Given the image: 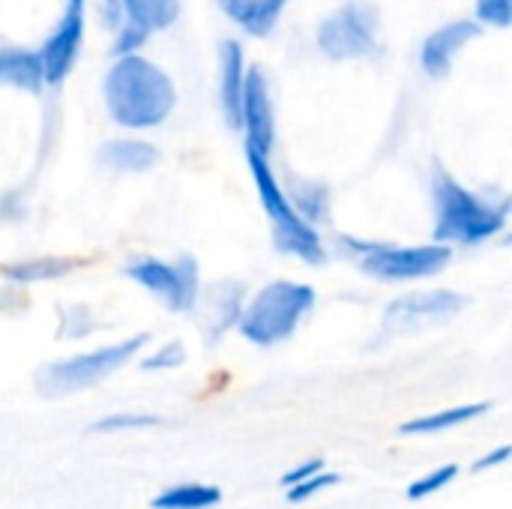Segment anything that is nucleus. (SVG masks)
I'll return each instance as SVG.
<instances>
[{
	"instance_id": "dca6fc26",
	"label": "nucleus",
	"mask_w": 512,
	"mask_h": 509,
	"mask_svg": "<svg viewBox=\"0 0 512 509\" xmlns=\"http://www.w3.org/2000/svg\"><path fill=\"white\" fill-rule=\"evenodd\" d=\"M99 162L114 168V171H129V174H141L147 168H153L159 162V150L141 138H114L108 144H102L99 150Z\"/></svg>"
},
{
	"instance_id": "1a4fd4ad",
	"label": "nucleus",
	"mask_w": 512,
	"mask_h": 509,
	"mask_svg": "<svg viewBox=\"0 0 512 509\" xmlns=\"http://www.w3.org/2000/svg\"><path fill=\"white\" fill-rule=\"evenodd\" d=\"M459 309H465V297L456 291H423V294H405L393 300L384 312V333L390 336H408L423 327L441 324L453 318Z\"/></svg>"
},
{
	"instance_id": "7ed1b4c3",
	"label": "nucleus",
	"mask_w": 512,
	"mask_h": 509,
	"mask_svg": "<svg viewBox=\"0 0 512 509\" xmlns=\"http://www.w3.org/2000/svg\"><path fill=\"white\" fill-rule=\"evenodd\" d=\"M312 306H315L312 285L276 279V282L264 285L249 300V306H243L237 330L246 342H252L258 348H273L297 333V327L312 312Z\"/></svg>"
},
{
	"instance_id": "4468645a",
	"label": "nucleus",
	"mask_w": 512,
	"mask_h": 509,
	"mask_svg": "<svg viewBox=\"0 0 512 509\" xmlns=\"http://www.w3.org/2000/svg\"><path fill=\"white\" fill-rule=\"evenodd\" d=\"M246 54L243 45L234 39H225L219 48V99H222V114L228 120V126L237 129V117H240V93H243V81H246Z\"/></svg>"
},
{
	"instance_id": "5701e85b",
	"label": "nucleus",
	"mask_w": 512,
	"mask_h": 509,
	"mask_svg": "<svg viewBox=\"0 0 512 509\" xmlns=\"http://www.w3.org/2000/svg\"><path fill=\"white\" fill-rule=\"evenodd\" d=\"M159 426V417L153 414H135V411H117L90 426V432H126V429H153Z\"/></svg>"
},
{
	"instance_id": "bb28decb",
	"label": "nucleus",
	"mask_w": 512,
	"mask_h": 509,
	"mask_svg": "<svg viewBox=\"0 0 512 509\" xmlns=\"http://www.w3.org/2000/svg\"><path fill=\"white\" fill-rule=\"evenodd\" d=\"M512 18V0H477V24L489 27H507Z\"/></svg>"
},
{
	"instance_id": "20e7f679",
	"label": "nucleus",
	"mask_w": 512,
	"mask_h": 509,
	"mask_svg": "<svg viewBox=\"0 0 512 509\" xmlns=\"http://www.w3.org/2000/svg\"><path fill=\"white\" fill-rule=\"evenodd\" d=\"M246 159H249V171H252V180H255V189H258V198L270 216V225H273V240L282 252L306 261V264H324L327 252L321 246V237L315 231V225H309L291 204L288 192L279 186L273 168H270V159L246 150Z\"/></svg>"
},
{
	"instance_id": "a878e982",
	"label": "nucleus",
	"mask_w": 512,
	"mask_h": 509,
	"mask_svg": "<svg viewBox=\"0 0 512 509\" xmlns=\"http://www.w3.org/2000/svg\"><path fill=\"white\" fill-rule=\"evenodd\" d=\"M183 360H186V348L180 342H168L153 357L141 360V369L144 372H165V369H177Z\"/></svg>"
},
{
	"instance_id": "9b49d317",
	"label": "nucleus",
	"mask_w": 512,
	"mask_h": 509,
	"mask_svg": "<svg viewBox=\"0 0 512 509\" xmlns=\"http://www.w3.org/2000/svg\"><path fill=\"white\" fill-rule=\"evenodd\" d=\"M81 42H84V0H66V12H63L60 24L51 30L45 45L36 51L39 63H42L45 84L57 87L72 72Z\"/></svg>"
},
{
	"instance_id": "f257e3e1",
	"label": "nucleus",
	"mask_w": 512,
	"mask_h": 509,
	"mask_svg": "<svg viewBox=\"0 0 512 509\" xmlns=\"http://www.w3.org/2000/svg\"><path fill=\"white\" fill-rule=\"evenodd\" d=\"M102 90L111 120L123 129H153L165 123L177 105V90L165 69L141 54L117 57Z\"/></svg>"
},
{
	"instance_id": "f3484780",
	"label": "nucleus",
	"mask_w": 512,
	"mask_h": 509,
	"mask_svg": "<svg viewBox=\"0 0 512 509\" xmlns=\"http://www.w3.org/2000/svg\"><path fill=\"white\" fill-rule=\"evenodd\" d=\"M120 24H132L147 36L165 30L180 15V0H120Z\"/></svg>"
},
{
	"instance_id": "423d86ee",
	"label": "nucleus",
	"mask_w": 512,
	"mask_h": 509,
	"mask_svg": "<svg viewBox=\"0 0 512 509\" xmlns=\"http://www.w3.org/2000/svg\"><path fill=\"white\" fill-rule=\"evenodd\" d=\"M345 243L360 252L363 273L384 279V282H414V279L435 276L453 258V249L441 243H426V246L360 243V240H345Z\"/></svg>"
},
{
	"instance_id": "f03ea898",
	"label": "nucleus",
	"mask_w": 512,
	"mask_h": 509,
	"mask_svg": "<svg viewBox=\"0 0 512 509\" xmlns=\"http://www.w3.org/2000/svg\"><path fill=\"white\" fill-rule=\"evenodd\" d=\"M432 204H435V243L450 246H477L483 240H492L495 234L504 231L507 225V201L504 204H489L471 189H465L453 174L444 168H435L432 174Z\"/></svg>"
},
{
	"instance_id": "f8f14e48",
	"label": "nucleus",
	"mask_w": 512,
	"mask_h": 509,
	"mask_svg": "<svg viewBox=\"0 0 512 509\" xmlns=\"http://www.w3.org/2000/svg\"><path fill=\"white\" fill-rule=\"evenodd\" d=\"M480 24L474 18H459V21H450L438 30H432L420 48V66L429 78L441 81L450 75L459 51H465L477 36H480Z\"/></svg>"
},
{
	"instance_id": "9d476101",
	"label": "nucleus",
	"mask_w": 512,
	"mask_h": 509,
	"mask_svg": "<svg viewBox=\"0 0 512 509\" xmlns=\"http://www.w3.org/2000/svg\"><path fill=\"white\" fill-rule=\"evenodd\" d=\"M237 129L246 132V150H252L264 159L270 156L273 141H276V120H273L270 87H267V78L258 66H246Z\"/></svg>"
},
{
	"instance_id": "aec40b11",
	"label": "nucleus",
	"mask_w": 512,
	"mask_h": 509,
	"mask_svg": "<svg viewBox=\"0 0 512 509\" xmlns=\"http://www.w3.org/2000/svg\"><path fill=\"white\" fill-rule=\"evenodd\" d=\"M75 267L72 258H39V261H15V264H0V276L9 282H45L54 276H63Z\"/></svg>"
},
{
	"instance_id": "6ab92c4d",
	"label": "nucleus",
	"mask_w": 512,
	"mask_h": 509,
	"mask_svg": "<svg viewBox=\"0 0 512 509\" xmlns=\"http://www.w3.org/2000/svg\"><path fill=\"white\" fill-rule=\"evenodd\" d=\"M222 504V492L207 483H180L150 501L153 509H210Z\"/></svg>"
},
{
	"instance_id": "c85d7f7f",
	"label": "nucleus",
	"mask_w": 512,
	"mask_h": 509,
	"mask_svg": "<svg viewBox=\"0 0 512 509\" xmlns=\"http://www.w3.org/2000/svg\"><path fill=\"white\" fill-rule=\"evenodd\" d=\"M512 456V447L510 444H504V447H498V450H492L489 456H483V459H477L474 462V471L477 474H483V471H492V468H501L507 459Z\"/></svg>"
},
{
	"instance_id": "c756f323",
	"label": "nucleus",
	"mask_w": 512,
	"mask_h": 509,
	"mask_svg": "<svg viewBox=\"0 0 512 509\" xmlns=\"http://www.w3.org/2000/svg\"><path fill=\"white\" fill-rule=\"evenodd\" d=\"M252 3H255V0H219L222 12H225L231 21H237L240 27H243V21L249 18V12H252Z\"/></svg>"
},
{
	"instance_id": "b1692460",
	"label": "nucleus",
	"mask_w": 512,
	"mask_h": 509,
	"mask_svg": "<svg viewBox=\"0 0 512 509\" xmlns=\"http://www.w3.org/2000/svg\"><path fill=\"white\" fill-rule=\"evenodd\" d=\"M309 225L312 222H327V195L318 183H303L300 195H297V207H294Z\"/></svg>"
},
{
	"instance_id": "412c9836",
	"label": "nucleus",
	"mask_w": 512,
	"mask_h": 509,
	"mask_svg": "<svg viewBox=\"0 0 512 509\" xmlns=\"http://www.w3.org/2000/svg\"><path fill=\"white\" fill-rule=\"evenodd\" d=\"M285 3H288V0H255L249 18L243 21V30H246L249 36H258V39L267 36V33L279 24Z\"/></svg>"
},
{
	"instance_id": "4be33fe9",
	"label": "nucleus",
	"mask_w": 512,
	"mask_h": 509,
	"mask_svg": "<svg viewBox=\"0 0 512 509\" xmlns=\"http://www.w3.org/2000/svg\"><path fill=\"white\" fill-rule=\"evenodd\" d=\"M456 477H459V465H441V468L429 471L426 477H420L408 486V501H426L435 492H441L444 486H450Z\"/></svg>"
},
{
	"instance_id": "2eb2a0df",
	"label": "nucleus",
	"mask_w": 512,
	"mask_h": 509,
	"mask_svg": "<svg viewBox=\"0 0 512 509\" xmlns=\"http://www.w3.org/2000/svg\"><path fill=\"white\" fill-rule=\"evenodd\" d=\"M0 87L39 93L45 87L39 54L21 45H3L0 48Z\"/></svg>"
},
{
	"instance_id": "39448f33",
	"label": "nucleus",
	"mask_w": 512,
	"mask_h": 509,
	"mask_svg": "<svg viewBox=\"0 0 512 509\" xmlns=\"http://www.w3.org/2000/svg\"><path fill=\"white\" fill-rule=\"evenodd\" d=\"M147 342H150V333H138L117 345H105L90 354L48 363L36 372V390L48 399H60V396H72L78 390H87V387L105 381L108 375H114L117 369H123Z\"/></svg>"
},
{
	"instance_id": "0eeeda50",
	"label": "nucleus",
	"mask_w": 512,
	"mask_h": 509,
	"mask_svg": "<svg viewBox=\"0 0 512 509\" xmlns=\"http://www.w3.org/2000/svg\"><path fill=\"white\" fill-rule=\"evenodd\" d=\"M123 273L132 282H138L144 291L159 297L171 312H192L198 306L201 282H198V261L192 255H180L177 261L138 258L126 264Z\"/></svg>"
},
{
	"instance_id": "cd10ccee",
	"label": "nucleus",
	"mask_w": 512,
	"mask_h": 509,
	"mask_svg": "<svg viewBox=\"0 0 512 509\" xmlns=\"http://www.w3.org/2000/svg\"><path fill=\"white\" fill-rule=\"evenodd\" d=\"M321 471H324V459H309V462L291 468V471L282 477V486L291 489V486H297V483H303V480H309V477H315V474H321Z\"/></svg>"
},
{
	"instance_id": "a211bd4d",
	"label": "nucleus",
	"mask_w": 512,
	"mask_h": 509,
	"mask_svg": "<svg viewBox=\"0 0 512 509\" xmlns=\"http://www.w3.org/2000/svg\"><path fill=\"white\" fill-rule=\"evenodd\" d=\"M492 405L489 402H474V405H459V408H447V411H435L426 417H414L408 423H402V435H441L447 429H456L462 423H471L477 417H483Z\"/></svg>"
},
{
	"instance_id": "393cba45",
	"label": "nucleus",
	"mask_w": 512,
	"mask_h": 509,
	"mask_svg": "<svg viewBox=\"0 0 512 509\" xmlns=\"http://www.w3.org/2000/svg\"><path fill=\"white\" fill-rule=\"evenodd\" d=\"M336 483H339V474L321 471V474H315V477H309V480H303V483L285 489V498H288V504H303V501L315 498L318 492H324V489H330V486H336Z\"/></svg>"
},
{
	"instance_id": "ddd939ff",
	"label": "nucleus",
	"mask_w": 512,
	"mask_h": 509,
	"mask_svg": "<svg viewBox=\"0 0 512 509\" xmlns=\"http://www.w3.org/2000/svg\"><path fill=\"white\" fill-rule=\"evenodd\" d=\"M243 312V285L237 282H216L204 294V312H201V330L216 342L222 333L237 327Z\"/></svg>"
},
{
	"instance_id": "6e6552de",
	"label": "nucleus",
	"mask_w": 512,
	"mask_h": 509,
	"mask_svg": "<svg viewBox=\"0 0 512 509\" xmlns=\"http://www.w3.org/2000/svg\"><path fill=\"white\" fill-rule=\"evenodd\" d=\"M318 48L333 60H357L378 51V15L372 6L351 0L318 24Z\"/></svg>"
}]
</instances>
